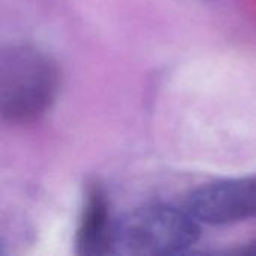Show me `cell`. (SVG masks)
I'll return each instance as SVG.
<instances>
[{
	"mask_svg": "<svg viewBox=\"0 0 256 256\" xmlns=\"http://www.w3.org/2000/svg\"><path fill=\"white\" fill-rule=\"evenodd\" d=\"M200 238L196 219L170 206H146L114 224L112 252L120 255H166L194 246Z\"/></svg>",
	"mask_w": 256,
	"mask_h": 256,
	"instance_id": "7a4b0ae2",
	"label": "cell"
},
{
	"mask_svg": "<svg viewBox=\"0 0 256 256\" xmlns=\"http://www.w3.org/2000/svg\"><path fill=\"white\" fill-rule=\"evenodd\" d=\"M238 254H246V255H256V242L250 243V244H249L248 248H244V249L238 250Z\"/></svg>",
	"mask_w": 256,
	"mask_h": 256,
	"instance_id": "5b68a950",
	"label": "cell"
},
{
	"mask_svg": "<svg viewBox=\"0 0 256 256\" xmlns=\"http://www.w3.org/2000/svg\"><path fill=\"white\" fill-rule=\"evenodd\" d=\"M75 244L76 252L84 256L105 255L112 250L114 225L110 219L106 196L98 184L87 189Z\"/></svg>",
	"mask_w": 256,
	"mask_h": 256,
	"instance_id": "277c9868",
	"label": "cell"
},
{
	"mask_svg": "<svg viewBox=\"0 0 256 256\" xmlns=\"http://www.w3.org/2000/svg\"><path fill=\"white\" fill-rule=\"evenodd\" d=\"M60 69L45 52L18 45L0 58V112L4 122L27 124L42 117L60 88Z\"/></svg>",
	"mask_w": 256,
	"mask_h": 256,
	"instance_id": "6da1fadb",
	"label": "cell"
},
{
	"mask_svg": "<svg viewBox=\"0 0 256 256\" xmlns=\"http://www.w3.org/2000/svg\"><path fill=\"white\" fill-rule=\"evenodd\" d=\"M188 212L208 225L256 218V176L214 182L195 189L188 198Z\"/></svg>",
	"mask_w": 256,
	"mask_h": 256,
	"instance_id": "3957f363",
	"label": "cell"
}]
</instances>
